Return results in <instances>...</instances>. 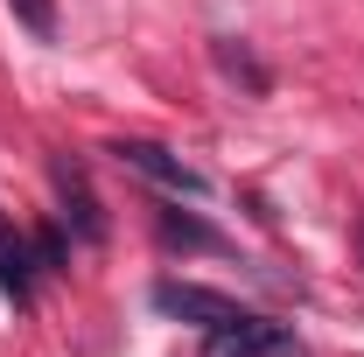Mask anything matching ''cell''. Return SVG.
<instances>
[{"label": "cell", "mask_w": 364, "mask_h": 357, "mask_svg": "<svg viewBox=\"0 0 364 357\" xmlns=\"http://www.w3.org/2000/svg\"><path fill=\"white\" fill-rule=\"evenodd\" d=\"M56 196H63V218L77 224V238L85 245H105V211H98V196H91V182H85V169L70 161V154H56Z\"/></svg>", "instance_id": "cell-4"}, {"label": "cell", "mask_w": 364, "mask_h": 357, "mask_svg": "<svg viewBox=\"0 0 364 357\" xmlns=\"http://www.w3.org/2000/svg\"><path fill=\"white\" fill-rule=\"evenodd\" d=\"M218 63H225V78H238L245 91H267V85H273V78H267V70H259V63H252L238 43H218Z\"/></svg>", "instance_id": "cell-7"}, {"label": "cell", "mask_w": 364, "mask_h": 357, "mask_svg": "<svg viewBox=\"0 0 364 357\" xmlns=\"http://www.w3.org/2000/svg\"><path fill=\"white\" fill-rule=\"evenodd\" d=\"M161 315H176V322H196L203 336H218V329H238L252 309H238L231 294H218V287H196V280H154V294H147Z\"/></svg>", "instance_id": "cell-1"}, {"label": "cell", "mask_w": 364, "mask_h": 357, "mask_svg": "<svg viewBox=\"0 0 364 357\" xmlns=\"http://www.w3.org/2000/svg\"><path fill=\"white\" fill-rule=\"evenodd\" d=\"M36 252H43V267H63V238H56V231H43V238H36Z\"/></svg>", "instance_id": "cell-8"}, {"label": "cell", "mask_w": 364, "mask_h": 357, "mask_svg": "<svg viewBox=\"0 0 364 357\" xmlns=\"http://www.w3.org/2000/svg\"><path fill=\"white\" fill-rule=\"evenodd\" d=\"M203 357H301V343L280 322H267V315H245L238 329H218L203 343Z\"/></svg>", "instance_id": "cell-3"}, {"label": "cell", "mask_w": 364, "mask_h": 357, "mask_svg": "<svg viewBox=\"0 0 364 357\" xmlns=\"http://www.w3.org/2000/svg\"><path fill=\"white\" fill-rule=\"evenodd\" d=\"M119 154V169H134V176H147V182H161V189H176V196H203L210 182L196 176L182 154H168V147H154V140H119L112 147Z\"/></svg>", "instance_id": "cell-2"}, {"label": "cell", "mask_w": 364, "mask_h": 357, "mask_svg": "<svg viewBox=\"0 0 364 357\" xmlns=\"http://www.w3.org/2000/svg\"><path fill=\"white\" fill-rule=\"evenodd\" d=\"M161 238H168V245H196V252H225V238H218L210 224L182 218V211H161Z\"/></svg>", "instance_id": "cell-5"}, {"label": "cell", "mask_w": 364, "mask_h": 357, "mask_svg": "<svg viewBox=\"0 0 364 357\" xmlns=\"http://www.w3.org/2000/svg\"><path fill=\"white\" fill-rule=\"evenodd\" d=\"M7 14H14L36 43H56V0H7Z\"/></svg>", "instance_id": "cell-6"}]
</instances>
